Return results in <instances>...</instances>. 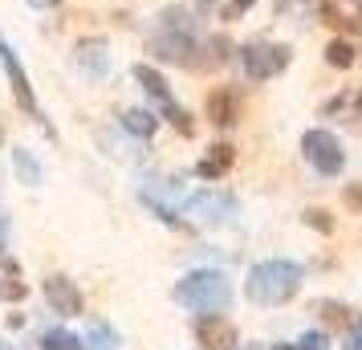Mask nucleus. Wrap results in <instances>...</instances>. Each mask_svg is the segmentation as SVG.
I'll list each match as a JSON object with an SVG mask.
<instances>
[{"label": "nucleus", "instance_id": "obj_17", "mask_svg": "<svg viewBox=\"0 0 362 350\" xmlns=\"http://www.w3.org/2000/svg\"><path fill=\"white\" fill-rule=\"evenodd\" d=\"M159 29H167V33H192V37H196V21H192V13H187L183 4H171V8H163V13H159Z\"/></svg>", "mask_w": 362, "mask_h": 350}, {"label": "nucleus", "instance_id": "obj_16", "mask_svg": "<svg viewBox=\"0 0 362 350\" xmlns=\"http://www.w3.org/2000/svg\"><path fill=\"white\" fill-rule=\"evenodd\" d=\"M196 53H204V57L196 62V69H216V66H224V62L232 57V41L224 33H216V37H208Z\"/></svg>", "mask_w": 362, "mask_h": 350}, {"label": "nucleus", "instance_id": "obj_30", "mask_svg": "<svg viewBox=\"0 0 362 350\" xmlns=\"http://www.w3.org/2000/svg\"><path fill=\"white\" fill-rule=\"evenodd\" d=\"M224 4H228V0H196V13H204V17H220Z\"/></svg>", "mask_w": 362, "mask_h": 350}, {"label": "nucleus", "instance_id": "obj_31", "mask_svg": "<svg viewBox=\"0 0 362 350\" xmlns=\"http://www.w3.org/2000/svg\"><path fill=\"white\" fill-rule=\"evenodd\" d=\"M342 350H362V322L358 326H350V334H346V346Z\"/></svg>", "mask_w": 362, "mask_h": 350}, {"label": "nucleus", "instance_id": "obj_6", "mask_svg": "<svg viewBox=\"0 0 362 350\" xmlns=\"http://www.w3.org/2000/svg\"><path fill=\"white\" fill-rule=\"evenodd\" d=\"M196 37L192 33H167V29H159V33L147 41V53H155L159 62H171V66H187L196 69Z\"/></svg>", "mask_w": 362, "mask_h": 350}, {"label": "nucleus", "instance_id": "obj_12", "mask_svg": "<svg viewBox=\"0 0 362 350\" xmlns=\"http://www.w3.org/2000/svg\"><path fill=\"white\" fill-rule=\"evenodd\" d=\"M74 62L90 78H102L110 69V49H106V41H98V37H86V41H78V49H74Z\"/></svg>", "mask_w": 362, "mask_h": 350}, {"label": "nucleus", "instance_id": "obj_20", "mask_svg": "<svg viewBox=\"0 0 362 350\" xmlns=\"http://www.w3.org/2000/svg\"><path fill=\"white\" fill-rule=\"evenodd\" d=\"M86 342H90V350H118V334L106 322H94L90 334H86Z\"/></svg>", "mask_w": 362, "mask_h": 350}, {"label": "nucleus", "instance_id": "obj_24", "mask_svg": "<svg viewBox=\"0 0 362 350\" xmlns=\"http://www.w3.org/2000/svg\"><path fill=\"white\" fill-rule=\"evenodd\" d=\"M326 62L334 69H350V66H354V49H350L346 41H338V37H334V41L326 45Z\"/></svg>", "mask_w": 362, "mask_h": 350}, {"label": "nucleus", "instance_id": "obj_29", "mask_svg": "<svg viewBox=\"0 0 362 350\" xmlns=\"http://www.w3.org/2000/svg\"><path fill=\"white\" fill-rule=\"evenodd\" d=\"M322 314H326V322H334V326H346V322H350V310H346V305H322Z\"/></svg>", "mask_w": 362, "mask_h": 350}, {"label": "nucleus", "instance_id": "obj_33", "mask_svg": "<svg viewBox=\"0 0 362 350\" xmlns=\"http://www.w3.org/2000/svg\"><path fill=\"white\" fill-rule=\"evenodd\" d=\"M0 350H13V346H0Z\"/></svg>", "mask_w": 362, "mask_h": 350}, {"label": "nucleus", "instance_id": "obj_10", "mask_svg": "<svg viewBox=\"0 0 362 350\" xmlns=\"http://www.w3.org/2000/svg\"><path fill=\"white\" fill-rule=\"evenodd\" d=\"M208 122L212 127H220V131H228V127H236V118H240V94L232 90V86H220V90H212L208 94Z\"/></svg>", "mask_w": 362, "mask_h": 350}, {"label": "nucleus", "instance_id": "obj_26", "mask_svg": "<svg viewBox=\"0 0 362 350\" xmlns=\"http://www.w3.org/2000/svg\"><path fill=\"white\" fill-rule=\"evenodd\" d=\"M305 224H313L317 233H334V220H329V212H322V208H310V212H305Z\"/></svg>", "mask_w": 362, "mask_h": 350}, {"label": "nucleus", "instance_id": "obj_2", "mask_svg": "<svg viewBox=\"0 0 362 350\" xmlns=\"http://www.w3.org/2000/svg\"><path fill=\"white\" fill-rule=\"evenodd\" d=\"M175 301L192 314H220L232 301V285L220 269H196L183 281H175Z\"/></svg>", "mask_w": 362, "mask_h": 350}, {"label": "nucleus", "instance_id": "obj_4", "mask_svg": "<svg viewBox=\"0 0 362 350\" xmlns=\"http://www.w3.org/2000/svg\"><path fill=\"white\" fill-rule=\"evenodd\" d=\"M301 151H305V159H310L317 175H338L346 167V151L329 131H305L301 134Z\"/></svg>", "mask_w": 362, "mask_h": 350}, {"label": "nucleus", "instance_id": "obj_19", "mask_svg": "<svg viewBox=\"0 0 362 350\" xmlns=\"http://www.w3.org/2000/svg\"><path fill=\"white\" fill-rule=\"evenodd\" d=\"M13 163H17V175H21V184H41V163H37L33 155H29V151L25 147H17L13 151Z\"/></svg>", "mask_w": 362, "mask_h": 350}, {"label": "nucleus", "instance_id": "obj_27", "mask_svg": "<svg viewBox=\"0 0 362 350\" xmlns=\"http://www.w3.org/2000/svg\"><path fill=\"white\" fill-rule=\"evenodd\" d=\"M252 4H257V0H228L220 17H224V21H236V17H245V13H248V8H252Z\"/></svg>", "mask_w": 362, "mask_h": 350}, {"label": "nucleus", "instance_id": "obj_21", "mask_svg": "<svg viewBox=\"0 0 362 350\" xmlns=\"http://www.w3.org/2000/svg\"><path fill=\"white\" fill-rule=\"evenodd\" d=\"M4 273H8V281L0 285V293H4L8 301H21L29 289L21 285V269H17V261H13V257H4Z\"/></svg>", "mask_w": 362, "mask_h": 350}, {"label": "nucleus", "instance_id": "obj_13", "mask_svg": "<svg viewBox=\"0 0 362 350\" xmlns=\"http://www.w3.org/2000/svg\"><path fill=\"white\" fill-rule=\"evenodd\" d=\"M326 118H338V122H358L362 118V86H350V90H338L334 98L322 106Z\"/></svg>", "mask_w": 362, "mask_h": 350}, {"label": "nucleus", "instance_id": "obj_3", "mask_svg": "<svg viewBox=\"0 0 362 350\" xmlns=\"http://www.w3.org/2000/svg\"><path fill=\"white\" fill-rule=\"evenodd\" d=\"M289 45H273V41H248L240 49V66H245V78L248 82H269L277 78L281 69L289 66Z\"/></svg>", "mask_w": 362, "mask_h": 350}, {"label": "nucleus", "instance_id": "obj_5", "mask_svg": "<svg viewBox=\"0 0 362 350\" xmlns=\"http://www.w3.org/2000/svg\"><path fill=\"white\" fill-rule=\"evenodd\" d=\"M0 66H4V74H8V86H13V98H17V106L25 110V115H33L37 122H45V115H41V106H37V94L33 86H29V74H25V66H21V57L13 53V45L0 37Z\"/></svg>", "mask_w": 362, "mask_h": 350}, {"label": "nucleus", "instance_id": "obj_8", "mask_svg": "<svg viewBox=\"0 0 362 350\" xmlns=\"http://www.w3.org/2000/svg\"><path fill=\"white\" fill-rule=\"evenodd\" d=\"M41 289H45V301H49L53 314H62V317H78L82 314V289L69 281V277L53 273V277H45Z\"/></svg>", "mask_w": 362, "mask_h": 350}, {"label": "nucleus", "instance_id": "obj_7", "mask_svg": "<svg viewBox=\"0 0 362 350\" xmlns=\"http://www.w3.org/2000/svg\"><path fill=\"white\" fill-rule=\"evenodd\" d=\"M187 216L196 220V224H228L236 216V200L224 196V192H196V196H187Z\"/></svg>", "mask_w": 362, "mask_h": 350}, {"label": "nucleus", "instance_id": "obj_28", "mask_svg": "<svg viewBox=\"0 0 362 350\" xmlns=\"http://www.w3.org/2000/svg\"><path fill=\"white\" fill-rule=\"evenodd\" d=\"M342 200H346V208H350V212H362V184H346Z\"/></svg>", "mask_w": 362, "mask_h": 350}, {"label": "nucleus", "instance_id": "obj_18", "mask_svg": "<svg viewBox=\"0 0 362 350\" xmlns=\"http://www.w3.org/2000/svg\"><path fill=\"white\" fill-rule=\"evenodd\" d=\"M122 127L131 134H139V139H151V134L159 131V118L151 115V110H127L122 115Z\"/></svg>", "mask_w": 362, "mask_h": 350}, {"label": "nucleus", "instance_id": "obj_15", "mask_svg": "<svg viewBox=\"0 0 362 350\" xmlns=\"http://www.w3.org/2000/svg\"><path fill=\"white\" fill-rule=\"evenodd\" d=\"M131 74H134V82L143 86V90H147L151 98L159 102V106H163V102H175V98H171V86H167V78H163V74H159L155 66H147V62H139V66H134Z\"/></svg>", "mask_w": 362, "mask_h": 350}, {"label": "nucleus", "instance_id": "obj_22", "mask_svg": "<svg viewBox=\"0 0 362 350\" xmlns=\"http://www.w3.org/2000/svg\"><path fill=\"white\" fill-rule=\"evenodd\" d=\"M41 350H86L82 338L69 330H49L45 338H41Z\"/></svg>", "mask_w": 362, "mask_h": 350}, {"label": "nucleus", "instance_id": "obj_11", "mask_svg": "<svg viewBox=\"0 0 362 350\" xmlns=\"http://www.w3.org/2000/svg\"><path fill=\"white\" fill-rule=\"evenodd\" d=\"M322 21L342 33H362V0H322Z\"/></svg>", "mask_w": 362, "mask_h": 350}, {"label": "nucleus", "instance_id": "obj_25", "mask_svg": "<svg viewBox=\"0 0 362 350\" xmlns=\"http://www.w3.org/2000/svg\"><path fill=\"white\" fill-rule=\"evenodd\" d=\"M273 350H329V338L313 330V334H301L297 342H277Z\"/></svg>", "mask_w": 362, "mask_h": 350}, {"label": "nucleus", "instance_id": "obj_9", "mask_svg": "<svg viewBox=\"0 0 362 350\" xmlns=\"http://www.w3.org/2000/svg\"><path fill=\"white\" fill-rule=\"evenodd\" d=\"M196 338L204 350H236V326L220 314H199Z\"/></svg>", "mask_w": 362, "mask_h": 350}, {"label": "nucleus", "instance_id": "obj_1", "mask_svg": "<svg viewBox=\"0 0 362 350\" xmlns=\"http://www.w3.org/2000/svg\"><path fill=\"white\" fill-rule=\"evenodd\" d=\"M305 281V269L293 265V261H261V265L248 269V281H245V293L252 305H285V301L297 298V289Z\"/></svg>", "mask_w": 362, "mask_h": 350}, {"label": "nucleus", "instance_id": "obj_23", "mask_svg": "<svg viewBox=\"0 0 362 350\" xmlns=\"http://www.w3.org/2000/svg\"><path fill=\"white\" fill-rule=\"evenodd\" d=\"M163 118H167V122H171L180 134H196V122H192V115L183 110L180 102H163Z\"/></svg>", "mask_w": 362, "mask_h": 350}, {"label": "nucleus", "instance_id": "obj_14", "mask_svg": "<svg viewBox=\"0 0 362 350\" xmlns=\"http://www.w3.org/2000/svg\"><path fill=\"white\" fill-rule=\"evenodd\" d=\"M232 163H236V151H232L228 143H216V147H208V155L196 163V175L199 180H224Z\"/></svg>", "mask_w": 362, "mask_h": 350}, {"label": "nucleus", "instance_id": "obj_32", "mask_svg": "<svg viewBox=\"0 0 362 350\" xmlns=\"http://www.w3.org/2000/svg\"><path fill=\"white\" fill-rule=\"evenodd\" d=\"M29 4H33V8H57L62 0H29Z\"/></svg>", "mask_w": 362, "mask_h": 350}]
</instances>
